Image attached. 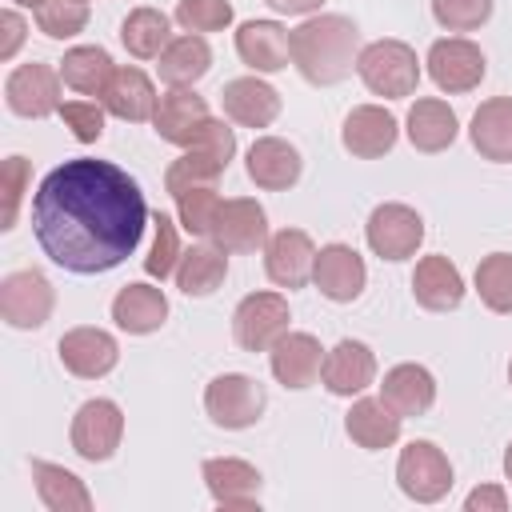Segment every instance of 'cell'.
Masks as SVG:
<instances>
[{
	"label": "cell",
	"mask_w": 512,
	"mask_h": 512,
	"mask_svg": "<svg viewBox=\"0 0 512 512\" xmlns=\"http://www.w3.org/2000/svg\"><path fill=\"white\" fill-rule=\"evenodd\" d=\"M152 224L140 184L92 156L56 164L32 196V232L44 256L76 276H100L124 264Z\"/></svg>",
	"instance_id": "cell-1"
},
{
	"label": "cell",
	"mask_w": 512,
	"mask_h": 512,
	"mask_svg": "<svg viewBox=\"0 0 512 512\" xmlns=\"http://www.w3.org/2000/svg\"><path fill=\"white\" fill-rule=\"evenodd\" d=\"M356 56H360V32L340 12L308 16L292 32V68L316 88H332L348 80L356 68Z\"/></svg>",
	"instance_id": "cell-2"
},
{
	"label": "cell",
	"mask_w": 512,
	"mask_h": 512,
	"mask_svg": "<svg viewBox=\"0 0 512 512\" xmlns=\"http://www.w3.org/2000/svg\"><path fill=\"white\" fill-rule=\"evenodd\" d=\"M356 72L372 96L404 100L420 84V60L404 40H372L356 56Z\"/></svg>",
	"instance_id": "cell-3"
},
{
	"label": "cell",
	"mask_w": 512,
	"mask_h": 512,
	"mask_svg": "<svg viewBox=\"0 0 512 512\" xmlns=\"http://www.w3.org/2000/svg\"><path fill=\"white\" fill-rule=\"evenodd\" d=\"M264 408H268L264 384L244 372H224L204 388V412L212 416L216 428H228V432L252 428L264 416Z\"/></svg>",
	"instance_id": "cell-4"
},
{
	"label": "cell",
	"mask_w": 512,
	"mask_h": 512,
	"mask_svg": "<svg viewBox=\"0 0 512 512\" xmlns=\"http://www.w3.org/2000/svg\"><path fill=\"white\" fill-rule=\"evenodd\" d=\"M396 484L408 500L416 504H436L448 496L452 488V464L444 456V448H436L432 440H412L400 448L396 460Z\"/></svg>",
	"instance_id": "cell-5"
},
{
	"label": "cell",
	"mask_w": 512,
	"mask_h": 512,
	"mask_svg": "<svg viewBox=\"0 0 512 512\" xmlns=\"http://www.w3.org/2000/svg\"><path fill=\"white\" fill-rule=\"evenodd\" d=\"M120 436H124V412L116 400H84L72 416V428H68V440H72V452L80 460H92V464H104L116 456L120 448Z\"/></svg>",
	"instance_id": "cell-6"
},
{
	"label": "cell",
	"mask_w": 512,
	"mask_h": 512,
	"mask_svg": "<svg viewBox=\"0 0 512 512\" xmlns=\"http://www.w3.org/2000/svg\"><path fill=\"white\" fill-rule=\"evenodd\" d=\"M52 308H56V292H52L44 272L20 268V272H8L0 280V316L8 328H20V332L44 328Z\"/></svg>",
	"instance_id": "cell-7"
},
{
	"label": "cell",
	"mask_w": 512,
	"mask_h": 512,
	"mask_svg": "<svg viewBox=\"0 0 512 512\" xmlns=\"http://www.w3.org/2000/svg\"><path fill=\"white\" fill-rule=\"evenodd\" d=\"M288 300L280 292H248L232 312V336L244 352H268L288 332Z\"/></svg>",
	"instance_id": "cell-8"
},
{
	"label": "cell",
	"mask_w": 512,
	"mask_h": 512,
	"mask_svg": "<svg viewBox=\"0 0 512 512\" xmlns=\"http://www.w3.org/2000/svg\"><path fill=\"white\" fill-rule=\"evenodd\" d=\"M364 236H368V248L380 256V260H408L416 256V248L424 244V220L416 208L408 204H376L368 224H364Z\"/></svg>",
	"instance_id": "cell-9"
},
{
	"label": "cell",
	"mask_w": 512,
	"mask_h": 512,
	"mask_svg": "<svg viewBox=\"0 0 512 512\" xmlns=\"http://www.w3.org/2000/svg\"><path fill=\"white\" fill-rule=\"evenodd\" d=\"M428 76H432V84L440 88V92H448V96H460V92H472L480 80H484V72H488V60H484V52H480V44H472V40H464V36H444V40H436L432 48H428Z\"/></svg>",
	"instance_id": "cell-10"
},
{
	"label": "cell",
	"mask_w": 512,
	"mask_h": 512,
	"mask_svg": "<svg viewBox=\"0 0 512 512\" xmlns=\"http://www.w3.org/2000/svg\"><path fill=\"white\" fill-rule=\"evenodd\" d=\"M60 68L52 64H20L4 80V104L12 116L24 120H44L60 112Z\"/></svg>",
	"instance_id": "cell-11"
},
{
	"label": "cell",
	"mask_w": 512,
	"mask_h": 512,
	"mask_svg": "<svg viewBox=\"0 0 512 512\" xmlns=\"http://www.w3.org/2000/svg\"><path fill=\"white\" fill-rule=\"evenodd\" d=\"M208 240L224 252H260L268 244V216L256 200L248 196H232L220 200V212L212 220Z\"/></svg>",
	"instance_id": "cell-12"
},
{
	"label": "cell",
	"mask_w": 512,
	"mask_h": 512,
	"mask_svg": "<svg viewBox=\"0 0 512 512\" xmlns=\"http://www.w3.org/2000/svg\"><path fill=\"white\" fill-rule=\"evenodd\" d=\"M312 264H316V244L304 228H280L268 236L264 244V272L276 288H304L312 280Z\"/></svg>",
	"instance_id": "cell-13"
},
{
	"label": "cell",
	"mask_w": 512,
	"mask_h": 512,
	"mask_svg": "<svg viewBox=\"0 0 512 512\" xmlns=\"http://www.w3.org/2000/svg\"><path fill=\"white\" fill-rule=\"evenodd\" d=\"M312 284L332 304H352L368 284L364 256L352 244H324L316 252V264H312Z\"/></svg>",
	"instance_id": "cell-14"
},
{
	"label": "cell",
	"mask_w": 512,
	"mask_h": 512,
	"mask_svg": "<svg viewBox=\"0 0 512 512\" xmlns=\"http://www.w3.org/2000/svg\"><path fill=\"white\" fill-rule=\"evenodd\" d=\"M56 352H60V364H64L72 376H80V380H100V376H108V372L116 368V360H120L116 336L104 332V328H88V324H84V328H68V332L60 336Z\"/></svg>",
	"instance_id": "cell-15"
},
{
	"label": "cell",
	"mask_w": 512,
	"mask_h": 512,
	"mask_svg": "<svg viewBox=\"0 0 512 512\" xmlns=\"http://www.w3.org/2000/svg\"><path fill=\"white\" fill-rule=\"evenodd\" d=\"M208 120H212V116H208V104H204V96L192 92V88H168V92L160 96L156 112H152L156 136H160L164 144H176V148H192Z\"/></svg>",
	"instance_id": "cell-16"
},
{
	"label": "cell",
	"mask_w": 512,
	"mask_h": 512,
	"mask_svg": "<svg viewBox=\"0 0 512 512\" xmlns=\"http://www.w3.org/2000/svg\"><path fill=\"white\" fill-rule=\"evenodd\" d=\"M204 488L220 508H260V472L240 456H212L204 460Z\"/></svg>",
	"instance_id": "cell-17"
},
{
	"label": "cell",
	"mask_w": 512,
	"mask_h": 512,
	"mask_svg": "<svg viewBox=\"0 0 512 512\" xmlns=\"http://www.w3.org/2000/svg\"><path fill=\"white\" fill-rule=\"evenodd\" d=\"M396 136H400V124L388 108L380 104H360L344 116V128H340V144L360 156V160H380L384 152L396 148Z\"/></svg>",
	"instance_id": "cell-18"
},
{
	"label": "cell",
	"mask_w": 512,
	"mask_h": 512,
	"mask_svg": "<svg viewBox=\"0 0 512 512\" xmlns=\"http://www.w3.org/2000/svg\"><path fill=\"white\" fill-rule=\"evenodd\" d=\"M268 364H272V376L300 392L308 384L320 380V368H324V348L312 332H284L272 348H268Z\"/></svg>",
	"instance_id": "cell-19"
},
{
	"label": "cell",
	"mask_w": 512,
	"mask_h": 512,
	"mask_svg": "<svg viewBox=\"0 0 512 512\" xmlns=\"http://www.w3.org/2000/svg\"><path fill=\"white\" fill-rule=\"evenodd\" d=\"M236 56L252 72H284L292 64V32H284L276 20H244L236 28Z\"/></svg>",
	"instance_id": "cell-20"
},
{
	"label": "cell",
	"mask_w": 512,
	"mask_h": 512,
	"mask_svg": "<svg viewBox=\"0 0 512 512\" xmlns=\"http://www.w3.org/2000/svg\"><path fill=\"white\" fill-rule=\"evenodd\" d=\"M244 168H248V180H252L256 188H264V192H284V188H292V184L300 180L304 160H300V152H296L288 140H280V136H260V140H252Z\"/></svg>",
	"instance_id": "cell-21"
},
{
	"label": "cell",
	"mask_w": 512,
	"mask_h": 512,
	"mask_svg": "<svg viewBox=\"0 0 512 512\" xmlns=\"http://www.w3.org/2000/svg\"><path fill=\"white\" fill-rule=\"evenodd\" d=\"M376 380V356L364 340H340L320 368V384L332 396H360Z\"/></svg>",
	"instance_id": "cell-22"
},
{
	"label": "cell",
	"mask_w": 512,
	"mask_h": 512,
	"mask_svg": "<svg viewBox=\"0 0 512 512\" xmlns=\"http://www.w3.org/2000/svg\"><path fill=\"white\" fill-rule=\"evenodd\" d=\"M224 116L236 120L240 128H268L280 116V92L264 84L260 76H236L220 92Z\"/></svg>",
	"instance_id": "cell-23"
},
{
	"label": "cell",
	"mask_w": 512,
	"mask_h": 512,
	"mask_svg": "<svg viewBox=\"0 0 512 512\" xmlns=\"http://www.w3.org/2000/svg\"><path fill=\"white\" fill-rule=\"evenodd\" d=\"M100 104H104V112H108V116H116V120L144 124V120H152V112H156L160 96H156L152 80H148L140 68L124 64V68H116V72H112V80H108V88H104Z\"/></svg>",
	"instance_id": "cell-24"
},
{
	"label": "cell",
	"mask_w": 512,
	"mask_h": 512,
	"mask_svg": "<svg viewBox=\"0 0 512 512\" xmlns=\"http://www.w3.org/2000/svg\"><path fill=\"white\" fill-rule=\"evenodd\" d=\"M412 296L428 312H452L464 300V276L448 256H424L412 272Z\"/></svg>",
	"instance_id": "cell-25"
},
{
	"label": "cell",
	"mask_w": 512,
	"mask_h": 512,
	"mask_svg": "<svg viewBox=\"0 0 512 512\" xmlns=\"http://www.w3.org/2000/svg\"><path fill=\"white\" fill-rule=\"evenodd\" d=\"M380 400L404 420L408 416H424L436 404V376L424 364H396V368L384 372Z\"/></svg>",
	"instance_id": "cell-26"
},
{
	"label": "cell",
	"mask_w": 512,
	"mask_h": 512,
	"mask_svg": "<svg viewBox=\"0 0 512 512\" xmlns=\"http://www.w3.org/2000/svg\"><path fill=\"white\" fill-rule=\"evenodd\" d=\"M472 148L492 164H512V96H492L472 112Z\"/></svg>",
	"instance_id": "cell-27"
},
{
	"label": "cell",
	"mask_w": 512,
	"mask_h": 512,
	"mask_svg": "<svg viewBox=\"0 0 512 512\" xmlns=\"http://www.w3.org/2000/svg\"><path fill=\"white\" fill-rule=\"evenodd\" d=\"M112 320L128 336H148L168 320V296L156 284H124L112 300Z\"/></svg>",
	"instance_id": "cell-28"
},
{
	"label": "cell",
	"mask_w": 512,
	"mask_h": 512,
	"mask_svg": "<svg viewBox=\"0 0 512 512\" xmlns=\"http://www.w3.org/2000/svg\"><path fill=\"white\" fill-rule=\"evenodd\" d=\"M156 60H160L156 72L168 88H192L212 68V48L200 32H184V36H172Z\"/></svg>",
	"instance_id": "cell-29"
},
{
	"label": "cell",
	"mask_w": 512,
	"mask_h": 512,
	"mask_svg": "<svg viewBox=\"0 0 512 512\" xmlns=\"http://www.w3.org/2000/svg\"><path fill=\"white\" fill-rule=\"evenodd\" d=\"M400 424H404V416H396L384 400H372V396L356 400L344 416V432L352 436V444H360L368 452L392 448L400 440Z\"/></svg>",
	"instance_id": "cell-30"
},
{
	"label": "cell",
	"mask_w": 512,
	"mask_h": 512,
	"mask_svg": "<svg viewBox=\"0 0 512 512\" xmlns=\"http://www.w3.org/2000/svg\"><path fill=\"white\" fill-rule=\"evenodd\" d=\"M404 124H408V140H412L416 152H444V148H452V140L460 132L456 112L444 100H436V96L416 100L408 108V120Z\"/></svg>",
	"instance_id": "cell-31"
},
{
	"label": "cell",
	"mask_w": 512,
	"mask_h": 512,
	"mask_svg": "<svg viewBox=\"0 0 512 512\" xmlns=\"http://www.w3.org/2000/svg\"><path fill=\"white\" fill-rule=\"evenodd\" d=\"M32 480H36V496L48 512H88L92 508V492L84 488V480L60 464L32 460Z\"/></svg>",
	"instance_id": "cell-32"
},
{
	"label": "cell",
	"mask_w": 512,
	"mask_h": 512,
	"mask_svg": "<svg viewBox=\"0 0 512 512\" xmlns=\"http://www.w3.org/2000/svg\"><path fill=\"white\" fill-rule=\"evenodd\" d=\"M112 72H116V64H112V56H108L100 44H76V48H68L64 60H60V80H64V88H72V92H80V96H104Z\"/></svg>",
	"instance_id": "cell-33"
},
{
	"label": "cell",
	"mask_w": 512,
	"mask_h": 512,
	"mask_svg": "<svg viewBox=\"0 0 512 512\" xmlns=\"http://www.w3.org/2000/svg\"><path fill=\"white\" fill-rule=\"evenodd\" d=\"M228 276V252L208 244H192L176 264V288L184 296H212Z\"/></svg>",
	"instance_id": "cell-34"
},
{
	"label": "cell",
	"mask_w": 512,
	"mask_h": 512,
	"mask_svg": "<svg viewBox=\"0 0 512 512\" xmlns=\"http://www.w3.org/2000/svg\"><path fill=\"white\" fill-rule=\"evenodd\" d=\"M168 40H172V32H168V16L160 8H132L120 24V44L136 60H156L168 48Z\"/></svg>",
	"instance_id": "cell-35"
},
{
	"label": "cell",
	"mask_w": 512,
	"mask_h": 512,
	"mask_svg": "<svg viewBox=\"0 0 512 512\" xmlns=\"http://www.w3.org/2000/svg\"><path fill=\"white\" fill-rule=\"evenodd\" d=\"M224 160H216L212 152H204V148H184L172 164H168V172H164V188L172 192V196H180V192H188V188H204V184H216L220 176H224Z\"/></svg>",
	"instance_id": "cell-36"
},
{
	"label": "cell",
	"mask_w": 512,
	"mask_h": 512,
	"mask_svg": "<svg viewBox=\"0 0 512 512\" xmlns=\"http://www.w3.org/2000/svg\"><path fill=\"white\" fill-rule=\"evenodd\" d=\"M476 292L484 308L508 316L512 312V252H492L476 264Z\"/></svg>",
	"instance_id": "cell-37"
},
{
	"label": "cell",
	"mask_w": 512,
	"mask_h": 512,
	"mask_svg": "<svg viewBox=\"0 0 512 512\" xmlns=\"http://www.w3.org/2000/svg\"><path fill=\"white\" fill-rule=\"evenodd\" d=\"M152 248H148V256H144V272L152 276V280H164V276H176V264H180V236H176V220L172 216H164V212H156L152 216Z\"/></svg>",
	"instance_id": "cell-38"
},
{
	"label": "cell",
	"mask_w": 512,
	"mask_h": 512,
	"mask_svg": "<svg viewBox=\"0 0 512 512\" xmlns=\"http://www.w3.org/2000/svg\"><path fill=\"white\" fill-rule=\"evenodd\" d=\"M36 28L52 40H72L88 28V4L84 0H48L36 8Z\"/></svg>",
	"instance_id": "cell-39"
},
{
	"label": "cell",
	"mask_w": 512,
	"mask_h": 512,
	"mask_svg": "<svg viewBox=\"0 0 512 512\" xmlns=\"http://www.w3.org/2000/svg\"><path fill=\"white\" fill-rule=\"evenodd\" d=\"M216 212H220V196H216L212 184L188 188V192L176 196V216H180V228H184L188 236H208Z\"/></svg>",
	"instance_id": "cell-40"
},
{
	"label": "cell",
	"mask_w": 512,
	"mask_h": 512,
	"mask_svg": "<svg viewBox=\"0 0 512 512\" xmlns=\"http://www.w3.org/2000/svg\"><path fill=\"white\" fill-rule=\"evenodd\" d=\"M176 24L184 32H224L232 24V4L228 0H180L176 4Z\"/></svg>",
	"instance_id": "cell-41"
},
{
	"label": "cell",
	"mask_w": 512,
	"mask_h": 512,
	"mask_svg": "<svg viewBox=\"0 0 512 512\" xmlns=\"http://www.w3.org/2000/svg\"><path fill=\"white\" fill-rule=\"evenodd\" d=\"M32 184V164L24 156H8L0 164V188H4V212H0V232H8L20 216V204H24V192Z\"/></svg>",
	"instance_id": "cell-42"
},
{
	"label": "cell",
	"mask_w": 512,
	"mask_h": 512,
	"mask_svg": "<svg viewBox=\"0 0 512 512\" xmlns=\"http://www.w3.org/2000/svg\"><path fill=\"white\" fill-rule=\"evenodd\" d=\"M432 16L448 32H472V28L488 24L492 0H432Z\"/></svg>",
	"instance_id": "cell-43"
},
{
	"label": "cell",
	"mask_w": 512,
	"mask_h": 512,
	"mask_svg": "<svg viewBox=\"0 0 512 512\" xmlns=\"http://www.w3.org/2000/svg\"><path fill=\"white\" fill-rule=\"evenodd\" d=\"M60 120L72 128V136L80 144H96L104 136V104H92V100H68L60 104Z\"/></svg>",
	"instance_id": "cell-44"
},
{
	"label": "cell",
	"mask_w": 512,
	"mask_h": 512,
	"mask_svg": "<svg viewBox=\"0 0 512 512\" xmlns=\"http://www.w3.org/2000/svg\"><path fill=\"white\" fill-rule=\"evenodd\" d=\"M0 28H4V36H0V60H12L20 52V44H24L28 24H24V16L16 8H4L0 12Z\"/></svg>",
	"instance_id": "cell-45"
},
{
	"label": "cell",
	"mask_w": 512,
	"mask_h": 512,
	"mask_svg": "<svg viewBox=\"0 0 512 512\" xmlns=\"http://www.w3.org/2000/svg\"><path fill=\"white\" fill-rule=\"evenodd\" d=\"M464 512H508V492L500 484H480L464 496Z\"/></svg>",
	"instance_id": "cell-46"
},
{
	"label": "cell",
	"mask_w": 512,
	"mask_h": 512,
	"mask_svg": "<svg viewBox=\"0 0 512 512\" xmlns=\"http://www.w3.org/2000/svg\"><path fill=\"white\" fill-rule=\"evenodd\" d=\"M272 12H280V16H308V12H316L324 0H264Z\"/></svg>",
	"instance_id": "cell-47"
},
{
	"label": "cell",
	"mask_w": 512,
	"mask_h": 512,
	"mask_svg": "<svg viewBox=\"0 0 512 512\" xmlns=\"http://www.w3.org/2000/svg\"><path fill=\"white\" fill-rule=\"evenodd\" d=\"M504 476H508V480H512V444H508V448H504Z\"/></svg>",
	"instance_id": "cell-48"
},
{
	"label": "cell",
	"mask_w": 512,
	"mask_h": 512,
	"mask_svg": "<svg viewBox=\"0 0 512 512\" xmlns=\"http://www.w3.org/2000/svg\"><path fill=\"white\" fill-rule=\"evenodd\" d=\"M12 4H20V8H32V12H36V8H40V4H48V0H12Z\"/></svg>",
	"instance_id": "cell-49"
},
{
	"label": "cell",
	"mask_w": 512,
	"mask_h": 512,
	"mask_svg": "<svg viewBox=\"0 0 512 512\" xmlns=\"http://www.w3.org/2000/svg\"><path fill=\"white\" fill-rule=\"evenodd\" d=\"M508 384H512V360H508Z\"/></svg>",
	"instance_id": "cell-50"
},
{
	"label": "cell",
	"mask_w": 512,
	"mask_h": 512,
	"mask_svg": "<svg viewBox=\"0 0 512 512\" xmlns=\"http://www.w3.org/2000/svg\"><path fill=\"white\" fill-rule=\"evenodd\" d=\"M84 4H88V0H84Z\"/></svg>",
	"instance_id": "cell-51"
}]
</instances>
